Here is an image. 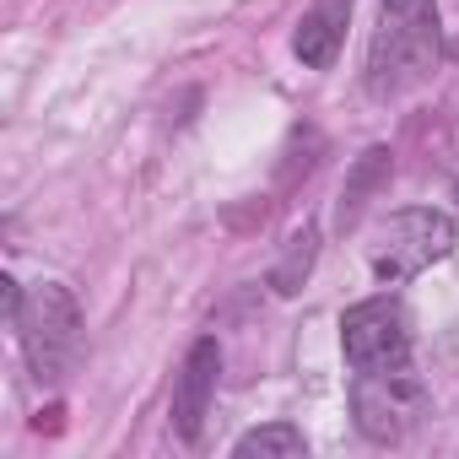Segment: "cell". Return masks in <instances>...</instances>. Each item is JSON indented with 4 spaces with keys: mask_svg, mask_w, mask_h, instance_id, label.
I'll return each mask as SVG.
<instances>
[{
    "mask_svg": "<svg viewBox=\"0 0 459 459\" xmlns=\"http://www.w3.org/2000/svg\"><path fill=\"white\" fill-rule=\"evenodd\" d=\"M303 448H308L303 432L287 427V421H276V427H255V432L238 437V454H244V459H249V454H281V459H292V454H303Z\"/></svg>",
    "mask_w": 459,
    "mask_h": 459,
    "instance_id": "ba28073f",
    "label": "cell"
},
{
    "mask_svg": "<svg viewBox=\"0 0 459 459\" xmlns=\"http://www.w3.org/2000/svg\"><path fill=\"white\" fill-rule=\"evenodd\" d=\"M454 255V221L443 211H400L378 227V238H373V276L384 287H400L411 276H421L427 265L448 260Z\"/></svg>",
    "mask_w": 459,
    "mask_h": 459,
    "instance_id": "3957f363",
    "label": "cell"
},
{
    "mask_svg": "<svg viewBox=\"0 0 459 459\" xmlns=\"http://www.w3.org/2000/svg\"><path fill=\"white\" fill-rule=\"evenodd\" d=\"M351 411H357V427L373 443H400L416 427V416H421V378H416V368L351 373Z\"/></svg>",
    "mask_w": 459,
    "mask_h": 459,
    "instance_id": "5b68a950",
    "label": "cell"
},
{
    "mask_svg": "<svg viewBox=\"0 0 459 459\" xmlns=\"http://www.w3.org/2000/svg\"><path fill=\"white\" fill-rule=\"evenodd\" d=\"M341 346L351 373H400L416 368L411 362V319L394 298H368L357 308H346L341 319Z\"/></svg>",
    "mask_w": 459,
    "mask_h": 459,
    "instance_id": "277c9868",
    "label": "cell"
},
{
    "mask_svg": "<svg viewBox=\"0 0 459 459\" xmlns=\"http://www.w3.org/2000/svg\"><path fill=\"white\" fill-rule=\"evenodd\" d=\"M351 6H357V0H314V6H308V17L298 22V39H292V49H298L303 65H314V71H330L335 65Z\"/></svg>",
    "mask_w": 459,
    "mask_h": 459,
    "instance_id": "8992f818",
    "label": "cell"
},
{
    "mask_svg": "<svg viewBox=\"0 0 459 459\" xmlns=\"http://www.w3.org/2000/svg\"><path fill=\"white\" fill-rule=\"evenodd\" d=\"M216 341H200L189 351V368H184V384L173 394V416H178V432L184 437H200V416H205V400H211V384H216Z\"/></svg>",
    "mask_w": 459,
    "mask_h": 459,
    "instance_id": "52a82bcc",
    "label": "cell"
},
{
    "mask_svg": "<svg viewBox=\"0 0 459 459\" xmlns=\"http://www.w3.org/2000/svg\"><path fill=\"white\" fill-rule=\"evenodd\" d=\"M6 298H12V325H17V341H22L33 373L39 378H60L76 362V351H82V314H76L71 292L55 287V281H39L28 298L17 287Z\"/></svg>",
    "mask_w": 459,
    "mask_h": 459,
    "instance_id": "7a4b0ae2",
    "label": "cell"
},
{
    "mask_svg": "<svg viewBox=\"0 0 459 459\" xmlns=\"http://www.w3.org/2000/svg\"><path fill=\"white\" fill-rule=\"evenodd\" d=\"M437 55H443V33L432 0H384L368 44V92L378 103L416 92L421 82H432Z\"/></svg>",
    "mask_w": 459,
    "mask_h": 459,
    "instance_id": "6da1fadb",
    "label": "cell"
}]
</instances>
